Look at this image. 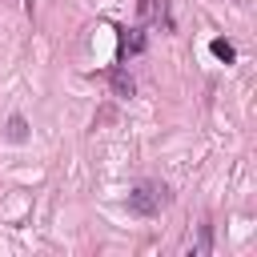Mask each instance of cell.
<instances>
[{
  "instance_id": "3",
  "label": "cell",
  "mask_w": 257,
  "mask_h": 257,
  "mask_svg": "<svg viewBox=\"0 0 257 257\" xmlns=\"http://www.w3.org/2000/svg\"><path fill=\"white\" fill-rule=\"evenodd\" d=\"M209 249H213V225H201L197 229V241H189V253L193 257H205Z\"/></svg>"
},
{
  "instance_id": "7",
  "label": "cell",
  "mask_w": 257,
  "mask_h": 257,
  "mask_svg": "<svg viewBox=\"0 0 257 257\" xmlns=\"http://www.w3.org/2000/svg\"><path fill=\"white\" fill-rule=\"evenodd\" d=\"M213 56H217V60H225V64H229V60H233V56H237V52H233V44H229V40H213Z\"/></svg>"
},
{
  "instance_id": "2",
  "label": "cell",
  "mask_w": 257,
  "mask_h": 257,
  "mask_svg": "<svg viewBox=\"0 0 257 257\" xmlns=\"http://www.w3.org/2000/svg\"><path fill=\"white\" fill-rule=\"evenodd\" d=\"M145 44H149V36H145V28H124V32H120V56H133V52H145Z\"/></svg>"
},
{
  "instance_id": "6",
  "label": "cell",
  "mask_w": 257,
  "mask_h": 257,
  "mask_svg": "<svg viewBox=\"0 0 257 257\" xmlns=\"http://www.w3.org/2000/svg\"><path fill=\"white\" fill-rule=\"evenodd\" d=\"M137 12H141V20H157L161 16V4L157 0H137Z\"/></svg>"
},
{
  "instance_id": "5",
  "label": "cell",
  "mask_w": 257,
  "mask_h": 257,
  "mask_svg": "<svg viewBox=\"0 0 257 257\" xmlns=\"http://www.w3.org/2000/svg\"><path fill=\"white\" fill-rule=\"evenodd\" d=\"M8 141H28V124H24V116L16 112V116H8Z\"/></svg>"
},
{
  "instance_id": "1",
  "label": "cell",
  "mask_w": 257,
  "mask_h": 257,
  "mask_svg": "<svg viewBox=\"0 0 257 257\" xmlns=\"http://www.w3.org/2000/svg\"><path fill=\"white\" fill-rule=\"evenodd\" d=\"M169 201H173V193H169V185H161V181H141V185L128 193V209H133V213H141V217L161 213Z\"/></svg>"
},
{
  "instance_id": "4",
  "label": "cell",
  "mask_w": 257,
  "mask_h": 257,
  "mask_svg": "<svg viewBox=\"0 0 257 257\" xmlns=\"http://www.w3.org/2000/svg\"><path fill=\"white\" fill-rule=\"evenodd\" d=\"M108 80H112V88H116V96H133V76L116 64L112 72H108Z\"/></svg>"
}]
</instances>
